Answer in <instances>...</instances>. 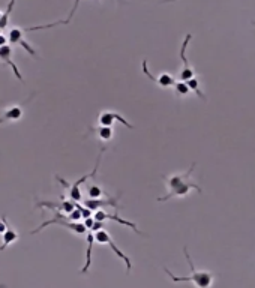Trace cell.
Instances as JSON below:
<instances>
[{"mask_svg":"<svg viewBox=\"0 0 255 288\" xmlns=\"http://www.w3.org/2000/svg\"><path fill=\"white\" fill-rule=\"evenodd\" d=\"M36 207H47L51 210H57L60 213H71L75 209L74 201H62V203H48V201H38Z\"/></svg>","mask_w":255,"mask_h":288,"instance_id":"15","label":"cell"},{"mask_svg":"<svg viewBox=\"0 0 255 288\" xmlns=\"http://www.w3.org/2000/svg\"><path fill=\"white\" fill-rule=\"evenodd\" d=\"M95 240L99 243V245H108L111 249H113V252L120 258V260H123L125 261V264H126V270L129 272L131 269H132V263H131V260H129V257H126L116 245H114V242H113V239H111V236H110V233L108 231H105V230H96L95 231Z\"/></svg>","mask_w":255,"mask_h":288,"instance_id":"6","label":"cell"},{"mask_svg":"<svg viewBox=\"0 0 255 288\" xmlns=\"http://www.w3.org/2000/svg\"><path fill=\"white\" fill-rule=\"evenodd\" d=\"M14 6H15V0H11V2H9V5H8V8H6V11L2 14V17H0V30H3V29L8 26L9 15H11V12H12Z\"/></svg>","mask_w":255,"mask_h":288,"instance_id":"20","label":"cell"},{"mask_svg":"<svg viewBox=\"0 0 255 288\" xmlns=\"http://www.w3.org/2000/svg\"><path fill=\"white\" fill-rule=\"evenodd\" d=\"M98 122H99L101 126H111L114 122H120V123H123V125H125L126 128H129V129L134 128L123 116H120L119 113H114V111H102V113L99 114Z\"/></svg>","mask_w":255,"mask_h":288,"instance_id":"10","label":"cell"},{"mask_svg":"<svg viewBox=\"0 0 255 288\" xmlns=\"http://www.w3.org/2000/svg\"><path fill=\"white\" fill-rule=\"evenodd\" d=\"M186 83V86L189 87V90H192L198 98H201L203 101H206V95H204L203 92H201V89H200V81L194 77V78H191V80H188V81H185Z\"/></svg>","mask_w":255,"mask_h":288,"instance_id":"19","label":"cell"},{"mask_svg":"<svg viewBox=\"0 0 255 288\" xmlns=\"http://www.w3.org/2000/svg\"><path fill=\"white\" fill-rule=\"evenodd\" d=\"M80 2H81V0H75V2H74V6H72V9H71V12H69V15H68V18H66V20L56 21V23H51V24H44V26H33V27H27V29H26V32H32V30H42V29H50V27L59 26V24H69V23H71V20H72V17H74V14H75V11H77V8H78V5H80Z\"/></svg>","mask_w":255,"mask_h":288,"instance_id":"17","label":"cell"},{"mask_svg":"<svg viewBox=\"0 0 255 288\" xmlns=\"http://www.w3.org/2000/svg\"><path fill=\"white\" fill-rule=\"evenodd\" d=\"M87 192H89V200H98L101 198L102 194H104V191H102L98 185H90Z\"/></svg>","mask_w":255,"mask_h":288,"instance_id":"22","label":"cell"},{"mask_svg":"<svg viewBox=\"0 0 255 288\" xmlns=\"http://www.w3.org/2000/svg\"><path fill=\"white\" fill-rule=\"evenodd\" d=\"M95 221H98V222H104L105 219H113V221H116V222H119V224H122V225H126V227H129V228H132L135 233H138L140 236H144L140 230L137 228V225L134 224V222H131V221H125V219H122V218H119L117 215H110V213H105V212H102V210H96V213L92 216Z\"/></svg>","mask_w":255,"mask_h":288,"instance_id":"13","label":"cell"},{"mask_svg":"<svg viewBox=\"0 0 255 288\" xmlns=\"http://www.w3.org/2000/svg\"><path fill=\"white\" fill-rule=\"evenodd\" d=\"M191 39H192V35L188 33V35L185 36L183 44H182V48H180V59H182L183 66H182V71H180V74H179V81H188V80H191V78L195 77V71L191 68L189 62H188V59H186V48H188V44H189Z\"/></svg>","mask_w":255,"mask_h":288,"instance_id":"7","label":"cell"},{"mask_svg":"<svg viewBox=\"0 0 255 288\" xmlns=\"http://www.w3.org/2000/svg\"><path fill=\"white\" fill-rule=\"evenodd\" d=\"M56 224H57V225H62V227H65V228H68V230H71V231H74L75 234H84V233L87 231V228L84 227V224H80V222H69V221H68V216H66L65 213L57 212L56 216H54L53 219L45 221L39 228L33 230L32 234H36V233L42 231V230H44L45 227H48V225H56Z\"/></svg>","mask_w":255,"mask_h":288,"instance_id":"4","label":"cell"},{"mask_svg":"<svg viewBox=\"0 0 255 288\" xmlns=\"http://www.w3.org/2000/svg\"><path fill=\"white\" fill-rule=\"evenodd\" d=\"M164 2H176V0H164Z\"/></svg>","mask_w":255,"mask_h":288,"instance_id":"26","label":"cell"},{"mask_svg":"<svg viewBox=\"0 0 255 288\" xmlns=\"http://www.w3.org/2000/svg\"><path fill=\"white\" fill-rule=\"evenodd\" d=\"M18 233L15 231V230L6 222V230H5V233L2 234V240H3V243L0 245V252L2 251H5L6 248H9L11 245H14L17 240H18Z\"/></svg>","mask_w":255,"mask_h":288,"instance_id":"16","label":"cell"},{"mask_svg":"<svg viewBox=\"0 0 255 288\" xmlns=\"http://www.w3.org/2000/svg\"><path fill=\"white\" fill-rule=\"evenodd\" d=\"M104 150L105 149H101V152H99V155H98V159H96V165H95V168H93V171L90 173V174H86V176H83L81 179H78V180H75L74 183H68L65 179H62L60 176H56V179L68 189V195H69V198H71V201H74V203H80V201H83V192H81V189H80V185L81 183H84L87 179H90V177H95L96 176V173H98V168H99V162H101V158H102V155H104Z\"/></svg>","mask_w":255,"mask_h":288,"instance_id":"3","label":"cell"},{"mask_svg":"<svg viewBox=\"0 0 255 288\" xmlns=\"http://www.w3.org/2000/svg\"><path fill=\"white\" fill-rule=\"evenodd\" d=\"M84 227L87 228V251H86V264L84 267L81 269V273H87L89 269H90V264H92V249H93V242H95V231L96 230H101V228H104V224L102 222H98L95 221L93 218H87L86 222H84Z\"/></svg>","mask_w":255,"mask_h":288,"instance_id":"5","label":"cell"},{"mask_svg":"<svg viewBox=\"0 0 255 288\" xmlns=\"http://www.w3.org/2000/svg\"><path fill=\"white\" fill-rule=\"evenodd\" d=\"M173 87H174V90H176V93H177L179 96H188L189 92H191L185 81H176Z\"/></svg>","mask_w":255,"mask_h":288,"instance_id":"21","label":"cell"},{"mask_svg":"<svg viewBox=\"0 0 255 288\" xmlns=\"http://www.w3.org/2000/svg\"><path fill=\"white\" fill-rule=\"evenodd\" d=\"M6 42H8V38H6V36H3V33H2V35H0V47L6 45Z\"/></svg>","mask_w":255,"mask_h":288,"instance_id":"25","label":"cell"},{"mask_svg":"<svg viewBox=\"0 0 255 288\" xmlns=\"http://www.w3.org/2000/svg\"><path fill=\"white\" fill-rule=\"evenodd\" d=\"M6 216H2V221H0V234H3L5 233V230H6Z\"/></svg>","mask_w":255,"mask_h":288,"instance_id":"24","label":"cell"},{"mask_svg":"<svg viewBox=\"0 0 255 288\" xmlns=\"http://www.w3.org/2000/svg\"><path fill=\"white\" fill-rule=\"evenodd\" d=\"M81 218H83V215H81V212H80L78 207H75V209L68 215V221H69V222H77V221H80Z\"/></svg>","mask_w":255,"mask_h":288,"instance_id":"23","label":"cell"},{"mask_svg":"<svg viewBox=\"0 0 255 288\" xmlns=\"http://www.w3.org/2000/svg\"><path fill=\"white\" fill-rule=\"evenodd\" d=\"M8 41H9V44H12V45H21L32 57H36L38 54H36V51L33 50V47L24 39V30H21V29H11L9 30V33H8Z\"/></svg>","mask_w":255,"mask_h":288,"instance_id":"9","label":"cell"},{"mask_svg":"<svg viewBox=\"0 0 255 288\" xmlns=\"http://www.w3.org/2000/svg\"><path fill=\"white\" fill-rule=\"evenodd\" d=\"M119 198H120V197L108 198V200H101V198H98V200H86L83 206H84L86 209H89L90 212H93V210H96V209H99V207H107V206L114 207L116 210H119V209H120V206L117 204V203H119Z\"/></svg>","mask_w":255,"mask_h":288,"instance_id":"14","label":"cell"},{"mask_svg":"<svg viewBox=\"0 0 255 288\" xmlns=\"http://www.w3.org/2000/svg\"><path fill=\"white\" fill-rule=\"evenodd\" d=\"M2 32H3V30H0V35H2Z\"/></svg>","mask_w":255,"mask_h":288,"instance_id":"27","label":"cell"},{"mask_svg":"<svg viewBox=\"0 0 255 288\" xmlns=\"http://www.w3.org/2000/svg\"><path fill=\"white\" fill-rule=\"evenodd\" d=\"M143 72H144V75L146 77H149V80H152L155 84H158L159 87H162V89H168V87H173L174 86V83H176V78L171 75V74H167V72H162L161 75H153L150 71H149V68H147V60L144 59L143 60Z\"/></svg>","mask_w":255,"mask_h":288,"instance_id":"8","label":"cell"},{"mask_svg":"<svg viewBox=\"0 0 255 288\" xmlns=\"http://www.w3.org/2000/svg\"><path fill=\"white\" fill-rule=\"evenodd\" d=\"M24 105H12L5 110H0V125L6 122H18L23 117Z\"/></svg>","mask_w":255,"mask_h":288,"instance_id":"11","label":"cell"},{"mask_svg":"<svg viewBox=\"0 0 255 288\" xmlns=\"http://www.w3.org/2000/svg\"><path fill=\"white\" fill-rule=\"evenodd\" d=\"M0 17H2V14H0Z\"/></svg>","mask_w":255,"mask_h":288,"instance_id":"29","label":"cell"},{"mask_svg":"<svg viewBox=\"0 0 255 288\" xmlns=\"http://www.w3.org/2000/svg\"><path fill=\"white\" fill-rule=\"evenodd\" d=\"M194 168H195V162L191 165V168L186 173H183V174H173L170 177H164L167 188H168V194L165 197H159L158 201L164 203V201H168L170 198H174V197H185L189 194L191 189H195L198 194H201L203 189L191 180V174L194 173Z\"/></svg>","mask_w":255,"mask_h":288,"instance_id":"1","label":"cell"},{"mask_svg":"<svg viewBox=\"0 0 255 288\" xmlns=\"http://www.w3.org/2000/svg\"><path fill=\"white\" fill-rule=\"evenodd\" d=\"M0 60H2L5 65H8V66H11V69L14 71V75L17 77V80H20L21 83L24 81V78H23V75H21V72H20V69H18V66L14 63V60H12V48H11V45H3V47H0Z\"/></svg>","mask_w":255,"mask_h":288,"instance_id":"12","label":"cell"},{"mask_svg":"<svg viewBox=\"0 0 255 288\" xmlns=\"http://www.w3.org/2000/svg\"><path fill=\"white\" fill-rule=\"evenodd\" d=\"M183 252H185V258H186V261H188V264L191 267V275L189 276H176L167 267H164V272L170 276V279L173 282H192L195 285V288H210L212 284H213V273L206 272V270H200L198 272L195 269L192 260H191V255H189L186 246L183 248Z\"/></svg>","mask_w":255,"mask_h":288,"instance_id":"2","label":"cell"},{"mask_svg":"<svg viewBox=\"0 0 255 288\" xmlns=\"http://www.w3.org/2000/svg\"><path fill=\"white\" fill-rule=\"evenodd\" d=\"M252 24H254V26H255V21H252Z\"/></svg>","mask_w":255,"mask_h":288,"instance_id":"28","label":"cell"},{"mask_svg":"<svg viewBox=\"0 0 255 288\" xmlns=\"http://www.w3.org/2000/svg\"><path fill=\"white\" fill-rule=\"evenodd\" d=\"M90 131H95L98 138L102 141H110L113 138V128L111 126H98V128H92Z\"/></svg>","mask_w":255,"mask_h":288,"instance_id":"18","label":"cell"}]
</instances>
